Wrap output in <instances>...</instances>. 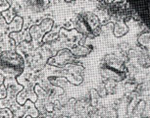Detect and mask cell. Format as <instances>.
<instances>
[{"label":"cell","instance_id":"cell-10","mask_svg":"<svg viewBox=\"0 0 150 118\" xmlns=\"http://www.w3.org/2000/svg\"><path fill=\"white\" fill-rule=\"evenodd\" d=\"M24 27V18L22 16H16L13 21L6 26L8 33H20Z\"/></svg>","mask_w":150,"mask_h":118},{"label":"cell","instance_id":"cell-22","mask_svg":"<svg viewBox=\"0 0 150 118\" xmlns=\"http://www.w3.org/2000/svg\"><path fill=\"white\" fill-rule=\"evenodd\" d=\"M98 98H99V94L97 91L94 89H92L90 91V102H91V105L93 107H96L98 104Z\"/></svg>","mask_w":150,"mask_h":118},{"label":"cell","instance_id":"cell-16","mask_svg":"<svg viewBox=\"0 0 150 118\" xmlns=\"http://www.w3.org/2000/svg\"><path fill=\"white\" fill-rule=\"evenodd\" d=\"M29 33L32 39H33L35 41H42V38L44 36V33L41 32V30L39 29L38 25H33L32 27L29 29Z\"/></svg>","mask_w":150,"mask_h":118},{"label":"cell","instance_id":"cell-9","mask_svg":"<svg viewBox=\"0 0 150 118\" xmlns=\"http://www.w3.org/2000/svg\"><path fill=\"white\" fill-rule=\"evenodd\" d=\"M93 50L91 45H75L70 48V51L73 53L75 57H84L87 56Z\"/></svg>","mask_w":150,"mask_h":118},{"label":"cell","instance_id":"cell-5","mask_svg":"<svg viewBox=\"0 0 150 118\" xmlns=\"http://www.w3.org/2000/svg\"><path fill=\"white\" fill-rule=\"evenodd\" d=\"M4 87L7 91V98L12 102H16V97L20 92L24 89V87L20 85L16 78H4Z\"/></svg>","mask_w":150,"mask_h":118},{"label":"cell","instance_id":"cell-30","mask_svg":"<svg viewBox=\"0 0 150 118\" xmlns=\"http://www.w3.org/2000/svg\"><path fill=\"white\" fill-rule=\"evenodd\" d=\"M25 118H33V117L30 116V115H27V116H25Z\"/></svg>","mask_w":150,"mask_h":118},{"label":"cell","instance_id":"cell-7","mask_svg":"<svg viewBox=\"0 0 150 118\" xmlns=\"http://www.w3.org/2000/svg\"><path fill=\"white\" fill-rule=\"evenodd\" d=\"M109 68H112L114 70H117L119 72H123V73H127V67L126 65L122 62L119 58L116 57L115 55L113 54H108L105 56L104 58V64Z\"/></svg>","mask_w":150,"mask_h":118},{"label":"cell","instance_id":"cell-6","mask_svg":"<svg viewBox=\"0 0 150 118\" xmlns=\"http://www.w3.org/2000/svg\"><path fill=\"white\" fill-rule=\"evenodd\" d=\"M100 73L104 79L113 81V82H121V81H123L127 77V73L119 72L117 70L109 68V67L105 65H102V67H101Z\"/></svg>","mask_w":150,"mask_h":118},{"label":"cell","instance_id":"cell-26","mask_svg":"<svg viewBox=\"0 0 150 118\" xmlns=\"http://www.w3.org/2000/svg\"><path fill=\"white\" fill-rule=\"evenodd\" d=\"M7 97V91H6V88L4 87V85H2L0 87V100L2 98H5Z\"/></svg>","mask_w":150,"mask_h":118},{"label":"cell","instance_id":"cell-13","mask_svg":"<svg viewBox=\"0 0 150 118\" xmlns=\"http://www.w3.org/2000/svg\"><path fill=\"white\" fill-rule=\"evenodd\" d=\"M129 32V27L125 22L118 21L117 23L114 24V28H113V33L116 38H122L125 35H127Z\"/></svg>","mask_w":150,"mask_h":118},{"label":"cell","instance_id":"cell-15","mask_svg":"<svg viewBox=\"0 0 150 118\" xmlns=\"http://www.w3.org/2000/svg\"><path fill=\"white\" fill-rule=\"evenodd\" d=\"M77 32H79L81 35H83L86 36H89V38H94L93 35L90 32V30L88 29V27L86 26V23L81 20V18L80 16L78 17L77 19V22H76V29H75Z\"/></svg>","mask_w":150,"mask_h":118},{"label":"cell","instance_id":"cell-4","mask_svg":"<svg viewBox=\"0 0 150 118\" xmlns=\"http://www.w3.org/2000/svg\"><path fill=\"white\" fill-rule=\"evenodd\" d=\"M27 100H30L33 102H35L38 100V95L35 92V85L32 84V82L29 85L25 86V88L16 97V102L19 105H24Z\"/></svg>","mask_w":150,"mask_h":118},{"label":"cell","instance_id":"cell-1","mask_svg":"<svg viewBox=\"0 0 150 118\" xmlns=\"http://www.w3.org/2000/svg\"><path fill=\"white\" fill-rule=\"evenodd\" d=\"M25 69V59L16 50H5L0 53V75L3 78H17Z\"/></svg>","mask_w":150,"mask_h":118},{"label":"cell","instance_id":"cell-27","mask_svg":"<svg viewBox=\"0 0 150 118\" xmlns=\"http://www.w3.org/2000/svg\"><path fill=\"white\" fill-rule=\"evenodd\" d=\"M89 118H102L97 110H93L89 113Z\"/></svg>","mask_w":150,"mask_h":118},{"label":"cell","instance_id":"cell-24","mask_svg":"<svg viewBox=\"0 0 150 118\" xmlns=\"http://www.w3.org/2000/svg\"><path fill=\"white\" fill-rule=\"evenodd\" d=\"M11 7V2L6 1V0H0V13H3Z\"/></svg>","mask_w":150,"mask_h":118},{"label":"cell","instance_id":"cell-3","mask_svg":"<svg viewBox=\"0 0 150 118\" xmlns=\"http://www.w3.org/2000/svg\"><path fill=\"white\" fill-rule=\"evenodd\" d=\"M81 18V20L86 23V25L88 27L90 32L93 35V36H98L101 33V23L99 21L98 17L92 12H83L79 15Z\"/></svg>","mask_w":150,"mask_h":118},{"label":"cell","instance_id":"cell-25","mask_svg":"<svg viewBox=\"0 0 150 118\" xmlns=\"http://www.w3.org/2000/svg\"><path fill=\"white\" fill-rule=\"evenodd\" d=\"M12 105H13V102H11L10 100H8L7 97L0 100V109H2V108H10Z\"/></svg>","mask_w":150,"mask_h":118},{"label":"cell","instance_id":"cell-19","mask_svg":"<svg viewBox=\"0 0 150 118\" xmlns=\"http://www.w3.org/2000/svg\"><path fill=\"white\" fill-rule=\"evenodd\" d=\"M59 38V32L57 31H50L49 33H45L43 38H42V43H51V41H54L56 39Z\"/></svg>","mask_w":150,"mask_h":118},{"label":"cell","instance_id":"cell-31","mask_svg":"<svg viewBox=\"0 0 150 118\" xmlns=\"http://www.w3.org/2000/svg\"><path fill=\"white\" fill-rule=\"evenodd\" d=\"M0 17H1V13H0Z\"/></svg>","mask_w":150,"mask_h":118},{"label":"cell","instance_id":"cell-17","mask_svg":"<svg viewBox=\"0 0 150 118\" xmlns=\"http://www.w3.org/2000/svg\"><path fill=\"white\" fill-rule=\"evenodd\" d=\"M137 43L141 47H144V48H149L150 45V35L148 31H145V32H142L139 33L137 36Z\"/></svg>","mask_w":150,"mask_h":118},{"label":"cell","instance_id":"cell-11","mask_svg":"<svg viewBox=\"0 0 150 118\" xmlns=\"http://www.w3.org/2000/svg\"><path fill=\"white\" fill-rule=\"evenodd\" d=\"M9 38L11 39H14V43L15 44H19L20 43H22L23 41H26L28 43L32 41V38L30 36L29 30H25V31H21L20 33H9Z\"/></svg>","mask_w":150,"mask_h":118},{"label":"cell","instance_id":"cell-23","mask_svg":"<svg viewBox=\"0 0 150 118\" xmlns=\"http://www.w3.org/2000/svg\"><path fill=\"white\" fill-rule=\"evenodd\" d=\"M0 118H14V113L10 108L0 109Z\"/></svg>","mask_w":150,"mask_h":118},{"label":"cell","instance_id":"cell-8","mask_svg":"<svg viewBox=\"0 0 150 118\" xmlns=\"http://www.w3.org/2000/svg\"><path fill=\"white\" fill-rule=\"evenodd\" d=\"M56 75H57V77L66 78L67 82L73 84V85H75V86L81 85V84L83 83V76H81V75L72 73V72L68 71L67 69H63V70H61V71H57V72H56Z\"/></svg>","mask_w":150,"mask_h":118},{"label":"cell","instance_id":"cell-2","mask_svg":"<svg viewBox=\"0 0 150 118\" xmlns=\"http://www.w3.org/2000/svg\"><path fill=\"white\" fill-rule=\"evenodd\" d=\"M76 61V57L73 55V53L70 51L69 48H63L60 49L56 53L55 56H52L48 59L47 63L51 66L59 67V68H63V67L69 65V64H74Z\"/></svg>","mask_w":150,"mask_h":118},{"label":"cell","instance_id":"cell-18","mask_svg":"<svg viewBox=\"0 0 150 118\" xmlns=\"http://www.w3.org/2000/svg\"><path fill=\"white\" fill-rule=\"evenodd\" d=\"M38 26H39V29L41 30V32L45 35V33H49L50 31H52L53 26H54V21L50 18H46V19L42 20Z\"/></svg>","mask_w":150,"mask_h":118},{"label":"cell","instance_id":"cell-21","mask_svg":"<svg viewBox=\"0 0 150 118\" xmlns=\"http://www.w3.org/2000/svg\"><path fill=\"white\" fill-rule=\"evenodd\" d=\"M1 16L3 17V19L5 20V22L8 24H10L11 22L13 21V19L15 18V15H14V13H13V9L10 7V9H8L7 11H5V12H3L1 14Z\"/></svg>","mask_w":150,"mask_h":118},{"label":"cell","instance_id":"cell-29","mask_svg":"<svg viewBox=\"0 0 150 118\" xmlns=\"http://www.w3.org/2000/svg\"><path fill=\"white\" fill-rule=\"evenodd\" d=\"M3 82H4V78L2 77L1 75H0V87H1L2 85H3Z\"/></svg>","mask_w":150,"mask_h":118},{"label":"cell","instance_id":"cell-28","mask_svg":"<svg viewBox=\"0 0 150 118\" xmlns=\"http://www.w3.org/2000/svg\"><path fill=\"white\" fill-rule=\"evenodd\" d=\"M54 109V105L50 102H45V110L48 112H51Z\"/></svg>","mask_w":150,"mask_h":118},{"label":"cell","instance_id":"cell-12","mask_svg":"<svg viewBox=\"0 0 150 118\" xmlns=\"http://www.w3.org/2000/svg\"><path fill=\"white\" fill-rule=\"evenodd\" d=\"M62 36V38H64L66 41H72V43H75V41H77L78 39L80 41L81 35L79 32H77L76 30H72V31H68L66 29H60L59 30V36Z\"/></svg>","mask_w":150,"mask_h":118},{"label":"cell","instance_id":"cell-20","mask_svg":"<svg viewBox=\"0 0 150 118\" xmlns=\"http://www.w3.org/2000/svg\"><path fill=\"white\" fill-rule=\"evenodd\" d=\"M35 95H38V100H45L48 97L47 92H45L40 86H39V84H35Z\"/></svg>","mask_w":150,"mask_h":118},{"label":"cell","instance_id":"cell-14","mask_svg":"<svg viewBox=\"0 0 150 118\" xmlns=\"http://www.w3.org/2000/svg\"><path fill=\"white\" fill-rule=\"evenodd\" d=\"M22 106H23V115L27 114V115H30V116H32L33 118L38 117L39 112L35 107V102H30V100H27V102H25V104L22 105Z\"/></svg>","mask_w":150,"mask_h":118}]
</instances>
